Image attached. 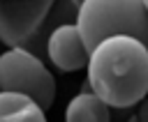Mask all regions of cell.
I'll return each instance as SVG.
<instances>
[{
	"label": "cell",
	"mask_w": 148,
	"mask_h": 122,
	"mask_svg": "<svg viewBox=\"0 0 148 122\" xmlns=\"http://www.w3.org/2000/svg\"><path fill=\"white\" fill-rule=\"evenodd\" d=\"M65 122H111V106L95 92H79L65 108Z\"/></svg>",
	"instance_id": "8992f818"
},
{
	"label": "cell",
	"mask_w": 148,
	"mask_h": 122,
	"mask_svg": "<svg viewBox=\"0 0 148 122\" xmlns=\"http://www.w3.org/2000/svg\"><path fill=\"white\" fill-rule=\"evenodd\" d=\"M46 58L60 71H79L88 67L90 48L86 46L76 23H62L51 32L46 41Z\"/></svg>",
	"instance_id": "5b68a950"
},
{
	"label": "cell",
	"mask_w": 148,
	"mask_h": 122,
	"mask_svg": "<svg viewBox=\"0 0 148 122\" xmlns=\"http://www.w3.org/2000/svg\"><path fill=\"white\" fill-rule=\"evenodd\" d=\"M143 7H146V12H148V0H143Z\"/></svg>",
	"instance_id": "8fae6325"
},
{
	"label": "cell",
	"mask_w": 148,
	"mask_h": 122,
	"mask_svg": "<svg viewBox=\"0 0 148 122\" xmlns=\"http://www.w3.org/2000/svg\"><path fill=\"white\" fill-rule=\"evenodd\" d=\"M88 83L111 108H134L148 97V46L134 37H109L90 51Z\"/></svg>",
	"instance_id": "6da1fadb"
},
{
	"label": "cell",
	"mask_w": 148,
	"mask_h": 122,
	"mask_svg": "<svg viewBox=\"0 0 148 122\" xmlns=\"http://www.w3.org/2000/svg\"><path fill=\"white\" fill-rule=\"evenodd\" d=\"M0 90L30 97L42 110H49L56 99V78L44 60L25 48L0 53Z\"/></svg>",
	"instance_id": "277c9868"
},
{
	"label": "cell",
	"mask_w": 148,
	"mask_h": 122,
	"mask_svg": "<svg viewBox=\"0 0 148 122\" xmlns=\"http://www.w3.org/2000/svg\"><path fill=\"white\" fill-rule=\"evenodd\" d=\"M136 117H139V122H148V97L139 101V108H136Z\"/></svg>",
	"instance_id": "ba28073f"
},
{
	"label": "cell",
	"mask_w": 148,
	"mask_h": 122,
	"mask_svg": "<svg viewBox=\"0 0 148 122\" xmlns=\"http://www.w3.org/2000/svg\"><path fill=\"white\" fill-rule=\"evenodd\" d=\"M0 122H46V110L25 94L0 90Z\"/></svg>",
	"instance_id": "52a82bcc"
},
{
	"label": "cell",
	"mask_w": 148,
	"mask_h": 122,
	"mask_svg": "<svg viewBox=\"0 0 148 122\" xmlns=\"http://www.w3.org/2000/svg\"><path fill=\"white\" fill-rule=\"evenodd\" d=\"M69 14L76 18V7L69 0H0V41L46 55L51 32L69 23Z\"/></svg>",
	"instance_id": "7a4b0ae2"
},
{
	"label": "cell",
	"mask_w": 148,
	"mask_h": 122,
	"mask_svg": "<svg viewBox=\"0 0 148 122\" xmlns=\"http://www.w3.org/2000/svg\"><path fill=\"white\" fill-rule=\"evenodd\" d=\"M69 2H72V5H74V7H76V9H79V5H81V2H83V0H69Z\"/></svg>",
	"instance_id": "30bf717a"
},
{
	"label": "cell",
	"mask_w": 148,
	"mask_h": 122,
	"mask_svg": "<svg viewBox=\"0 0 148 122\" xmlns=\"http://www.w3.org/2000/svg\"><path fill=\"white\" fill-rule=\"evenodd\" d=\"M125 122H139V117H136V110H134V113H132V115H130Z\"/></svg>",
	"instance_id": "9c48e42d"
},
{
	"label": "cell",
	"mask_w": 148,
	"mask_h": 122,
	"mask_svg": "<svg viewBox=\"0 0 148 122\" xmlns=\"http://www.w3.org/2000/svg\"><path fill=\"white\" fill-rule=\"evenodd\" d=\"M74 23L90 51L118 35L134 37L148 46V12L143 0H83Z\"/></svg>",
	"instance_id": "3957f363"
}]
</instances>
